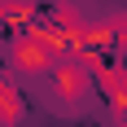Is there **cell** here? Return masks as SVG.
<instances>
[{"label":"cell","instance_id":"1","mask_svg":"<svg viewBox=\"0 0 127 127\" xmlns=\"http://www.w3.org/2000/svg\"><path fill=\"white\" fill-rule=\"evenodd\" d=\"M88 92H92V79H88V70L79 62H57L48 70V79H44V96L62 114H75L79 105L88 101Z\"/></svg>","mask_w":127,"mask_h":127},{"label":"cell","instance_id":"2","mask_svg":"<svg viewBox=\"0 0 127 127\" xmlns=\"http://www.w3.org/2000/svg\"><path fill=\"white\" fill-rule=\"evenodd\" d=\"M13 66H18L22 75H31V79H48V70L57 66V44L44 39V35L22 39V44L13 48Z\"/></svg>","mask_w":127,"mask_h":127}]
</instances>
